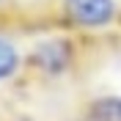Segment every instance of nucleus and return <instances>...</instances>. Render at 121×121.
Here are the masks:
<instances>
[{
  "instance_id": "f257e3e1",
  "label": "nucleus",
  "mask_w": 121,
  "mask_h": 121,
  "mask_svg": "<svg viewBox=\"0 0 121 121\" xmlns=\"http://www.w3.org/2000/svg\"><path fill=\"white\" fill-rule=\"evenodd\" d=\"M66 14L72 22L85 28H102L113 19V0H66Z\"/></svg>"
},
{
  "instance_id": "f03ea898",
  "label": "nucleus",
  "mask_w": 121,
  "mask_h": 121,
  "mask_svg": "<svg viewBox=\"0 0 121 121\" xmlns=\"http://www.w3.org/2000/svg\"><path fill=\"white\" fill-rule=\"evenodd\" d=\"M69 58H72V47H69L66 41H50V44H41V47L36 50L33 63H39L44 72L58 74V72H63V69H66Z\"/></svg>"
},
{
  "instance_id": "7ed1b4c3",
  "label": "nucleus",
  "mask_w": 121,
  "mask_h": 121,
  "mask_svg": "<svg viewBox=\"0 0 121 121\" xmlns=\"http://www.w3.org/2000/svg\"><path fill=\"white\" fill-rule=\"evenodd\" d=\"M91 121H121V99L105 96L91 105Z\"/></svg>"
},
{
  "instance_id": "20e7f679",
  "label": "nucleus",
  "mask_w": 121,
  "mask_h": 121,
  "mask_svg": "<svg viewBox=\"0 0 121 121\" xmlns=\"http://www.w3.org/2000/svg\"><path fill=\"white\" fill-rule=\"evenodd\" d=\"M17 66H19V55H17V50L8 44V41L0 39V80L11 77L17 72Z\"/></svg>"
}]
</instances>
